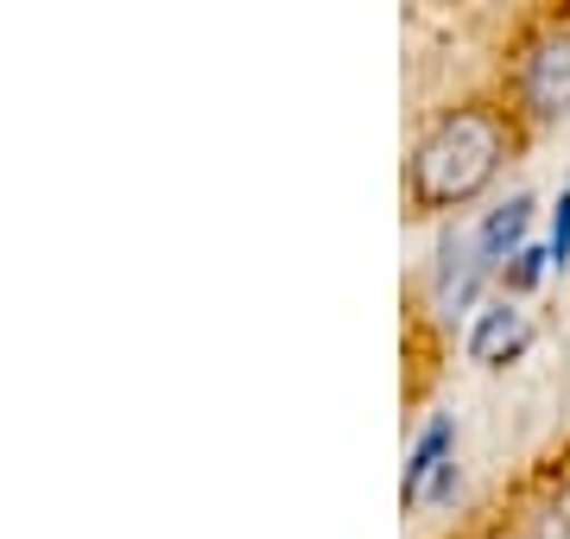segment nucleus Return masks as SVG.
Here are the masks:
<instances>
[{
  "mask_svg": "<svg viewBox=\"0 0 570 539\" xmlns=\"http://www.w3.org/2000/svg\"><path fill=\"white\" fill-rule=\"evenodd\" d=\"M513 146H520V115L508 102H456L431 115L406 153V204L425 216L463 209L501 178Z\"/></svg>",
  "mask_w": 570,
  "mask_h": 539,
  "instance_id": "1",
  "label": "nucleus"
},
{
  "mask_svg": "<svg viewBox=\"0 0 570 539\" xmlns=\"http://www.w3.org/2000/svg\"><path fill=\"white\" fill-rule=\"evenodd\" d=\"M508 102L527 127L570 121V20L546 13L513 39L508 58Z\"/></svg>",
  "mask_w": 570,
  "mask_h": 539,
  "instance_id": "2",
  "label": "nucleus"
},
{
  "mask_svg": "<svg viewBox=\"0 0 570 539\" xmlns=\"http://www.w3.org/2000/svg\"><path fill=\"white\" fill-rule=\"evenodd\" d=\"M450 489H456V425L438 413L425 432L412 438L406 477H400V501H406V508H419V501H450Z\"/></svg>",
  "mask_w": 570,
  "mask_h": 539,
  "instance_id": "3",
  "label": "nucleus"
},
{
  "mask_svg": "<svg viewBox=\"0 0 570 539\" xmlns=\"http://www.w3.org/2000/svg\"><path fill=\"white\" fill-rule=\"evenodd\" d=\"M482 280H489V261L475 248V235H469V228H444V235H438V267H431L438 305H444V312H475Z\"/></svg>",
  "mask_w": 570,
  "mask_h": 539,
  "instance_id": "4",
  "label": "nucleus"
},
{
  "mask_svg": "<svg viewBox=\"0 0 570 539\" xmlns=\"http://www.w3.org/2000/svg\"><path fill=\"white\" fill-rule=\"evenodd\" d=\"M532 343V317L520 312V298H489L482 312H475V324H469V362H482V369H501V362H513V355Z\"/></svg>",
  "mask_w": 570,
  "mask_h": 539,
  "instance_id": "5",
  "label": "nucleus"
},
{
  "mask_svg": "<svg viewBox=\"0 0 570 539\" xmlns=\"http://www.w3.org/2000/svg\"><path fill=\"white\" fill-rule=\"evenodd\" d=\"M527 228H532V190H513V197H501V204L482 216V228H475V248H482L489 273H501L513 254L527 248Z\"/></svg>",
  "mask_w": 570,
  "mask_h": 539,
  "instance_id": "6",
  "label": "nucleus"
},
{
  "mask_svg": "<svg viewBox=\"0 0 570 539\" xmlns=\"http://www.w3.org/2000/svg\"><path fill=\"white\" fill-rule=\"evenodd\" d=\"M527 539H570V477L527 514Z\"/></svg>",
  "mask_w": 570,
  "mask_h": 539,
  "instance_id": "7",
  "label": "nucleus"
},
{
  "mask_svg": "<svg viewBox=\"0 0 570 539\" xmlns=\"http://www.w3.org/2000/svg\"><path fill=\"white\" fill-rule=\"evenodd\" d=\"M546 267H551L546 242H527V248H520L508 267H501V286H508V298H513V292H532L539 280H546Z\"/></svg>",
  "mask_w": 570,
  "mask_h": 539,
  "instance_id": "8",
  "label": "nucleus"
},
{
  "mask_svg": "<svg viewBox=\"0 0 570 539\" xmlns=\"http://www.w3.org/2000/svg\"><path fill=\"white\" fill-rule=\"evenodd\" d=\"M546 254H551V267H564L570 261V190L558 197V209H551V228H546Z\"/></svg>",
  "mask_w": 570,
  "mask_h": 539,
  "instance_id": "9",
  "label": "nucleus"
}]
</instances>
